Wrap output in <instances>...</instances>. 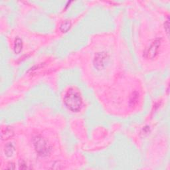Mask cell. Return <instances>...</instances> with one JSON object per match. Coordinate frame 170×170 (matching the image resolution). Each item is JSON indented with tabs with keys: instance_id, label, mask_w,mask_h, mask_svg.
I'll return each instance as SVG.
<instances>
[{
	"instance_id": "obj_8",
	"label": "cell",
	"mask_w": 170,
	"mask_h": 170,
	"mask_svg": "<svg viewBox=\"0 0 170 170\" xmlns=\"http://www.w3.org/2000/svg\"><path fill=\"white\" fill-rule=\"evenodd\" d=\"M138 96L139 94L138 92H134L132 94L130 98V106H133L134 104H136L138 100Z\"/></svg>"
},
{
	"instance_id": "obj_6",
	"label": "cell",
	"mask_w": 170,
	"mask_h": 170,
	"mask_svg": "<svg viewBox=\"0 0 170 170\" xmlns=\"http://www.w3.org/2000/svg\"><path fill=\"white\" fill-rule=\"evenodd\" d=\"M5 154L7 157H11L13 155L15 152V147L12 143H8L5 146Z\"/></svg>"
},
{
	"instance_id": "obj_7",
	"label": "cell",
	"mask_w": 170,
	"mask_h": 170,
	"mask_svg": "<svg viewBox=\"0 0 170 170\" xmlns=\"http://www.w3.org/2000/svg\"><path fill=\"white\" fill-rule=\"evenodd\" d=\"M71 23L68 21H65L64 22L62 23V24L61 25L60 29L63 33H66L71 28Z\"/></svg>"
},
{
	"instance_id": "obj_2",
	"label": "cell",
	"mask_w": 170,
	"mask_h": 170,
	"mask_svg": "<svg viewBox=\"0 0 170 170\" xmlns=\"http://www.w3.org/2000/svg\"><path fill=\"white\" fill-rule=\"evenodd\" d=\"M33 144L37 152L41 156H47L51 152V148L47 142L41 136L34 137Z\"/></svg>"
},
{
	"instance_id": "obj_5",
	"label": "cell",
	"mask_w": 170,
	"mask_h": 170,
	"mask_svg": "<svg viewBox=\"0 0 170 170\" xmlns=\"http://www.w3.org/2000/svg\"><path fill=\"white\" fill-rule=\"evenodd\" d=\"M22 47H23L22 40L19 37L15 39V42H14V46H13V50H14L15 53H16V54L20 53L22 50Z\"/></svg>"
},
{
	"instance_id": "obj_9",
	"label": "cell",
	"mask_w": 170,
	"mask_h": 170,
	"mask_svg": "<svg viewBox=\"0 0 170 170\" xmlns=\"http://www.w3.org/2000/svg\"><path fill=\"white\" fill-rule=\"evenodd\" d=\"M169 19L168 18V20L165 23V29H166V32L167 33H169Z\"/></svg>"
},
{
	"instance_id": "obj_10",
	"label": "cell",
	"mask_w": 170,
	"mask_h": 170,
	"mask_svg": "<svg viewBox=\"0 0 170 170\" xmlns=\"http://www.w3.org/2000/svg\"><path fill=\"white\" fill-rule=\"evenodd\" d=\"M7 169H15V165H14L13 164H12V163H9V165H8V166H7Z\"/></svg>"
},
{
	"instance_id": "obj_3",
	"label": "cell",
	"mask_w": 170,
	"mask_h": 170,
	"mask_svg": "<svg viewBox=\"0 0 170 170\" xmlns=\"http://www.w3.org/2000/svg\"><path fill=\"white\" fill-rule=\"evenodd\" d=\"M160 46V40L156 39L149 46L148 49H146L144 52V56L145 57L148 58V59H153V57L157 55L159 50V47Z\"/></svg>"
},
{
	"instance_id": "obj_4",
	"label": "cell",
	"mask_w": 170,
	"mask_h": 170,
	"mask_svg": "<svg viewBox=\"0 0 170 170\" xmlns=\"http://www.w3.org/2000/svg\"><path fill=\"white\" fill-rule=\"evenodd\" d=\"M13 136V131L10 127L2 128L1 131V137L2 140H7Z\"/></svg>"
},
{
	"instance_id": "obj_1",
	"label": "cell",
	"mask_w": 170,
	"mask_h": 170,
	"mask_svg": "<svg viewBox=\"0 0 170 170\" xmlns=\"http://www.w3.org/2000/svg\"><path fill=\"white\" fill-rule=\"evenodd\" d=\"M64 103L68 110L72 112H79L82 106V98L79 93L73 88H70L64 96Z\"/></svg>"
}]
</instances>
